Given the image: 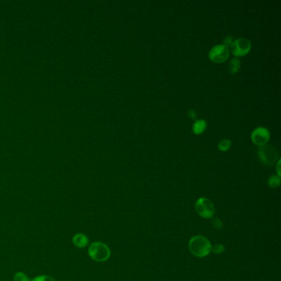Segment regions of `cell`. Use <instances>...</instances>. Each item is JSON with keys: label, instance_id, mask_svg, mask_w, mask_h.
Returning a JSON list of instances; mask_svg holds the SVG:
<instances>
[{"label": "cell", "instance_id": "11", "mask_svg": "<svg viewBox=\"0 0 281 281\" xmlns=\"http://www.w3.org/2000/svg\"><path fill=\"white\" fill-rule=\"evenodd\" d=\"M218 147H219V149L220 151H223V152L228 150L230 147H231V140H227V139L222 140L220 141V143L218 144Z\"/></svg>", "mask_w": 281, "mask_h": 281}, {"label": "cell", "instance_id": "9", "mask_svg": "<svg viewBox=\"0 0 281 281\" xmlns=\"http://www.w3.org/2000/svg\"><path fill=\"white\" fill-rule=\"evenodd\" d=\"M206 126H207V124H206V121L204 120H197L196 122L194 123L193 125V132L197 135H199V134H202L205 131L206 129Z\"/></svg>", "mask_w": 281, "mask_h": 281}, {"label": "cell", "instance_id": "4", "mask_svg": "<svg viewBox=\"0 0 281 281\" xmlns=\"http://www.w3.org/2000/svg\"><path fill=\"white\" fill-rule=\"evenodd\" d=\"M196 211L200 217L211 219L215 215V205L210 199L202 197L196 203Z\"/></svg>", "mask_w": 281, "mask_h": 281}, {"label": "cell", "instance_id": "1", "mask_svg": "<svg viewBox=\"0 0 281 281\" xmlns=\"http://www.w3.org/2000/svg\"><path fill=\"white\" fill-rule=\"evenodd\" d=\"M211 243L205 237L196 236L190 240L189 250L192 255L197 257H204L211 252Z\"/></svg>", "mask_w": 281, "mask_h": 281}, {"label": "cell", "instance_id": "8", "mask_svg": "<svg viewBox=\"0 0 281 281\" xmlns=\"http://www.w3.org/2000/svg\"><path fill=\"white\" fill-rule=\"evenodd\" d=\"M73 243L77 248H84L88 244V238L83 233H77L73 237Z\"/></svg>", "mask_w": 281, "mask_h": 281}, {"label": "cell", "instance_id": "12", "mask_svg": "<svg viewBox=\"0 0 281 281\" xmlns=\"http://www.w3.org/2000/svg\"><path fill=\"white\" fill-rule=\"evenodd\" d=\"M269 186L272 187V188H276V187H279L280 186V183H281V179H280V176H272L269 179Z\"/></svg>", "mask_w": 281, "mask_h": 281}, {"label": "cell", "instance_id": "14", "mask_svg": "<svg viewBox=\"0 0 281 281\" xmlns=\"http://www.w3.org/2000/svg\"><path fill=\"white\" fill-rule=\"evenodd\" d=\"M31 281H56L53 277H51L50 276H46V275H43V276H36V278H34Z\"/></svg>", "mask_w": 281, "mask_h": 281}, {"label": "cell", "instance_id": "10", "mask_svg": "<svg viewBox=\"0 0 281 281\" xmlns=\"http://www.w3.org/2000/svg\"><path fill=\"white\" fill-rule=\"evenodd\" d=\"M241 67V62L238 58H233L229 61L228 64V68H229V71L231 74H236L239 71Z\"/></svg>", "mask_w": 281, "mask_h": 281}, {"label": "cell", "instance_id": "13", "mask_svg": "<svg viewBox=\"0 0 281 281\" xmlns=\"http://www.w3.org/2000/svg\"><path fill=\"white\" fill-rule=\"evenodd\" d=\"M14 281H29V279L23 272H17L14 276Z\"/></svg>", "mask_w": 281, "mask_h": 281}, {"label": "cell", "instance_id": "3", "mask_svg": "<svg viewBox=\"0 0 281 281\" xmlns=\"http://www.w3.org/2000/svg\"><path fill=\"white\" fill-rule=\"evenodd\" d=\"M259 159L264 164L271 166L279 160V153L277 149L271 144L261 146L258 149Z\"/></svg>", "mask_w": 281, "mask_h": 281}, {"label": "cell", "instance_id": "7", "mask_svg": "<svg viewBox=\"0 0 281 281\" xmlns=\"http://www.w3.org/2000/svg\"><path fill=\"white\" fill-rule=\"evenodd\" d=\"M271 134L266 127H258L255 129L252 133V140L255 145H265L268 142Z\"/></svg>", "mask_w": 281, "mask_h": 281}, {"label": "cell", "instance_id": "6", "mask_svg": "<svg viewBox=\"0 0 281 281\" xmlns=\"http://www.w3.org/2000/svg\"><path fill=\"white\" fill-rule=\"evenodd\" d=\"M252 48V43L248 39L240 37L233 41L231 51L235 56H243L248 54Z\"/></svg>", "mask_w": 281, "mask_h": 281}, {"label": "cell", "instance_id": "17", "mask_svg": "<svg viewBox=\"0 0 281 281\" xmlns=\"http://www.w3.org/2000/svg\"><path fill=\"white\" fill-rule=\"evenodd\" d=\"M212 225L214 227L217 228V229H221L223 227L222 222L219 219H215V220H213Z\"/></svg>", "mask_w": 281, "mask_h": 281}, {"label": "cell", "instance_id": "15", "mask_svg": "<svg viewBox=\"0 0 281 281\" xmlns=\"http://www.w3.org/2000/svg\"><path fill=\"white\" fill-rule=\"evenodd\" d=\"M225 250V246L222 245V244H216V245L211 248V251H213L215 253H217V254L224 253Z\"/></svg>", "mask_w": 281, "mask_h": 281}, {"label": "cell", "instance_id": "2", "mask_svg": "<svg viewBox=\"0 0 281 281\" xmlns=\"http://www.w3.org/2000/svg\"><path fill=\"white\" fill-rule=\"evenodd\" d=\"M88 255L93 261L103 262L110 258V248L102 242H95L88 248Z\"/></svg>", "mask_w": 281, "mask_h": 281}, {"label": "cell", "instance_id": "5", "mask_svg": "<svg viewBox=\"0 0 281 281\" xmlns=\"http://www.w3.org/2000/svg\"><path fill=\"white\" fill-rule=\"evenodd\" d=\"M229 56V49L223 44L216 45L211 48L209 53V57L213 62L222 63L227 60Z\"/></svg>", "mask_w": 281, "mask_h": 281}, {"label": "cell", "instance_id": "16", "mask_svg": "<svg viewBox=\"0 0 281 281\" xmlns=\"http://www.w3.org/2000/svg\"><path fill=\"white\" fill-rule=\"evenodd\" d=\"M233 42V39L232 36H227L224 39V41H223V45L225 46H227V48L229 47V46H232V44Z\"/></svg>", "mask_w": 281, "mask_h": 281}, {"label": "cell", "instance_id": "18", "mask_svg": "<svg viewBox=\"0 0 281 281\" xmlns=\"http://www.w3.org/2000/svg\"><path fill=\"white\" fill-rule=\"evenodd\" d=\"M188 115H189L190 117L192 118V119L197 117V113L195 112L193 110H191L190 112H188Z\"/></svg>", "mask_w": 281, "mask_h": 281}]
</instances>
